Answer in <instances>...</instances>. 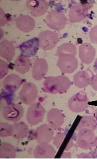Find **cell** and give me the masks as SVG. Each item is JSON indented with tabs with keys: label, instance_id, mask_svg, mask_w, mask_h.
<instances>
[{
	"label": "cell",
	"instance_id": "6da1fadb",
	"mask_svg": "<svg viewBox=\"0 0 97 159\" xmlns=\"http://www.w3.org/2000/svg\"><path fill=\"white\" fill-rule=\"evenodd\" d=\"M71 85L70 80L65 75L49 76L44 81L42 90L49 94H64L70 89Z\"/></svg>",
	"mask_w": 97,
	"mask_h": 159
},
{
	"label": "cell",
	"instance_id": "7a4b0ae2",
	"mask_svg": "<svg viewBox=\"0 0 97 159\" xmlns=\"http://www.w3.org/2000/svg\"><path fill=\"white\" fill-rule=\"evenodd\" d=\"M93 7V2L85 1L73 5L69 11L68 17L71 23H79L87 17L88 11Z\"/></svg>",
	"mask_w": 97,
	"mask_h": 159
},
{
	"label": "cell",
	"instance_id": "3957f363",
	"mask_svg": "<svg viewBox=\"0 0 97 159\" xmlns=\"http://www.w3.org/2000/svg\"><path fill=\"white\" fill-rule=\"evenodd\" d=\"M45 22L50 29L59 31L65 27L67 24V18L64 13L54 10L48 13Z\"/></svg>",
	"mask_w": 97,
	"mask_h": 159
},
{
	"label": "cell",
	"instance_id": "277c9868",
	"mask_svg": "<svg viewBox=\"0 0 97 159\" xmlns=\"http://www.w3.org/2000/svg\"><path fill=\"white\" fill-rule=\"evenodd\" d=\"M38 97L37 86L34 83L27 82L23 85L19 97L20 101L25 105H31L35 103Z\"/></svg>",
	"mask_w": 97,
	"mask_h": 159
},
{
	"label": "cell",
	"instance_id": "5b68a950",
	"mask_svg": "<svg viewBox=\"0 0 97 159\" xmlns=\"http://www.w3.org/2000/svg\"><path fill=\"white\" fill-rule=\"evenodd\" d=\"M89 102L90 100L87 94L83 92H78L69 99L68 106L71 111L81 113L88 108Z\"/></svg>",
	"mask_w": 97,
	"mask_h": 159
},
{
	"label": "cell",
	"instance_id": "8992f818",
	"mask_svg": "<svg viewBox=\"0 0 97 159\" xmlns=\"http://www.w3.org/2000/svg\"><path fill=\"white\" fill-rule=\"evenodd\" d=\"M24 110L20 104L12 102L4 107L2 111L3 117L7 121L18 122L22 118Z\"/></svg>",
	"mask_w": 97,
	"mask_h": 159
},
{
	"label": "cell",
	"instance_id": "52a82bcc",
	"mask_svg": "<svg viewBox=\"0 0 97 159\" xmlns=\"http://www.w3.org/2000/svg\"><path fill=\"white\" fill-rule=\"evenodd\" d=\"M39 46L44 50H50L56 46L59 37L56 33L49 30L42 31L37 37Z\"/></svg>",
	"mask_w": 97,
	"mask_h": 159
},
{
	"label": "cell",
	"instance_id": "ba28073f",
	"mask_svg": "<svg viewBox=\"0 0 97 159\" xmlns=\"http://www.w3.org/2000/svg\"><path fill=\"white\" fill-rule=\"evenodd\" d=\"M58 57L57 66L61 72L65 74H72L77 70L78 62L75 55H61Z\"/></svg>",
	"mask_w": 97,
	"mask_h": 159
},
{
	"label": "cell",
	"instance_id": "9c48e42d",
	"mask_svg": "<svg viewBox=\"0 0 97 159\" xmlns=\"http://www.w3.org/2000/svg\"><path fill=\"white\" fill-rule=\"evenodd\" d=\"M45 114V109L40 103L30 105L26 114V119L31 125H35L42 122Z\"/></svg>",
	"mask_w": 97,
	"mask_h": 159
},
{
	"label": "cell",
	"instance_id": "30bf717a",
	"mask_svg": "<svg viewBox=\"0 0 97 159\" xmlns=\"http://www.w3.org/2000/svg\"><path fill=\"white\" fill-rule=\"evenodd\" d=\"M95 138L94 131L89 129H81L77 133V145L81 149H90L94 147Z\"/></svg>",
	"mask_w": 97,
	"mask_h": 159
},
{
	"label": "cell",
	"instance_id": "8fae6325",
	"mask_svg": "<svg viewBox=\"0 0 97 159\" xmlns=\"http://www.w3.org/2000/svg\"><path fill=\"white\" fill-rule=\"evenodd\" d=\"M26 7L31 16L37 17L45 15L49 7L45 0H29L25 2Z\"/></svg>",
	"mask_w": 97,
	"mask_h": 159
},
{
	"label": "cell",
	"instance_id": "7c38bea8",
	"mask_svg": "<svg viewBox=\"0 0 97 159\" xmlns=\"http://www.w3.org/2000/svg\"><path fill=\"white\" fill-rule=\"evenodd\" d=\"M54 138V130L49 124H43L37 127L34 132V138L37 143H50Z\"/></svg>",
	"mask_w": 97,
	"mask_h": 159
},
{
	"label": "cell",
	"instance_id": "4fadbf2b",
	"mask_svg": "<svg viewBox=\"0 0 97 159\" xmlns=\"http://www.w3.org/2000/svg\"><path fill=\"white\" fill-rule=\"evenodd\" d=\"M33 155L36 159H53L56 155V150L49 143H41L35 147Z\"/></svg>",
	"mask_w": 97,
	"mask_h": 159
},
{
	"label": "cell",
	"instance_id": "5bb4252c",
	"mask_svg": "<svg viewBox=\"0 0 97 159\" xmlns=\"http://www.w3.org/2000/svg\"><path fill=\"white\" fill-rule=\"evenodd\" d=\"M96 55L95 48L88 43H84L79 47V57L83 63L90 64L95 60Z\"/></svg>",
	"mask_w": 97,
	"mask_h": 159
},
{
	"label": "cell",
	"instance_id": "9a60e30c",
	"mask_svg": "<svg viewBox=\"0 0 97 159\" xmlns=\"http://www.w3.org/2000/svg\"><path fill=\"white\" fill-rule=\"evenodd\" d=\"M23 83V80L19 75L12 74L3 80V87L6 91L13 93L19 89Z\"/></svg>",
	"mask_w": 97,
	"mask_h": 159
},
{
	"label": "cell",
	"instance_id": "2e32d148",
	"mask_svg": "<svg viewBox=\"0 0 97 159\" xmlns=\"http://www.w3.org/2000/svg\"><path fill=\"white\" fill-rule=\"evenodd\" d=\"M15 22L18 29L25 33L32 32L35 27V20L29 15H20L15 18Z\"/></svg>",
	"mask_w": 97,
	"mask_h": 159
},
{
	"label": "cell",
	"instance_id": "e0dca14e",
	"mask_svg": "<svg viewBox=\"0 0 97 159\" xmlns=\"http://www.w3.org/2000/svg\"><path fill=\"white\" fill-rule=\"evenodd\" d=\"M48 71V64L46 60L37 58L32 68V76L36 81H40L45 77Z\"/></svg>",
	"mask_w": 97,
	"mask_h": 159
},
{
	"label": "cell",
	"instance_id": "ac0fdd59",
	"mask_svg": "<svg viewBox=\"0 0 97 159\" xmlns=\"http://www.w3.org/2000/svg\"><path fill=\"white\" fill-rule=\"evenodd\" d=\"M65 120L64 114L57 108L50 109L47 114V121L50 127L54 129H58L62 126Z\"/></svg>",
	"mask_w": 97,
	"mask_h": 159
},
{
	"label": "cell",
	"instance_id": "d6986e66",
	"mask_svg": "<svg viewBox=\"0 0 97 159\" xmlns=\"http://www.w3.org/2000/svg\"><path fill=\"white\" fill-rule=\"evenodd\" d=\"M39 47V43L37 38H33L22 43L19 48L21 54L28 57H31L37 54Z\"/></svg>",
	"mask_w": 97,
	"mask_h": 159
},
{
	"label": "cell",
	"instance_id": "ffe728a7",
	"mask_svg": "<svg viewBox=\"0 0 97 159\" xmlns=\"http://www.w3.org/2000/svg\"><path fill=\"white\" fill-rule=\"evenodd\" d=\"M15 56V47L12 42L3 39L0 43V57L7 61L12 60Z\"/></svg>",
	"mask_w": 97,
	"mask_h": 159
},
{
	"label": "cell",
	"instance_id": "44dd1931",
	"mask_svg": "<svg viewBox=\"0 0 97 159\" xmlns=\"http://www.w3.org/2000/svg\"><path fill=\"white\" fill-rule=\"evenodd\" d=\"M31 66V61L29 57L20 54L15 61V67L17 72L20 74H24L29 72Z\"/></svg>",
	"mask_w": 97,
	"mask_h": 159
},
{
	"label": "cell",
	"instance_id": "7402d4cb",
	"mask_svg": "<svg viewBox=\"0 0 97 159\" xmlns=\"http://www.w3.org/2000/svg\"><path fill=\"white\" fill-rule=\"evenodd\" d=\"M29 133V128L24 122H15L13 124V134L12 137L15 139L20 140L27 137Z\"/></svg>",
	"mask_w": 97,
	"mask_h": 159
},
{
	"label": "cell",
	"instance_id": "603a6c76",
	"mask_svg": "<svg viewBox=\"0 0 97 159\" xmlns=\"http://www.w3.org/2000/svg\"><path fill=\"white\" fill-rule=\"evenodd\" d=\"M73 82L76 87L80 89L86 88L90 83V75L86 71H79L73 76Z\"/></svg>",
	"mask_w": 97,
	"mask_h": 159
},
{
	"label": "cell",
	"instance_id": "cb8c5ba5",
	"mask_svg": "<svg viewBox=\"0 0 97 159\" xmlns=\"http://www.w3.org/2000/svg\"><path fill=\"white\" fill-rule=\"evenodd\" d=\"M16 157V149L8 143H1L0 146L1 159H15Z\"/></svg>",
	"mask_w": 97,
	"mask_h": 159
},
{
	"label": "cell",
	"instance_id": "d4e9b609",
	"mask_svg": "<svg viewBox=\"0 0 97 159\" xmlns=\"http://www.w3.org/2000/svg\"><path fill=\"white\" fill-rule=\"evenodd\" d=\"M97 128V123L95 118L91 116L82 117L77 126V130L82 129H89L95 132Z\"/></svg>",
	"mask_w": 97,
	"mask_h": 159
},
{
	"label": "cell",
	"instance_id": "484cf974",
	"mask_svg": "<svg viewBox=\"0 0 97 159\" xmlns=\"http://www.w3.org/2000/svg\"><path fill=\"white\" fill-rule=\"evenodd\" d=\"M56 54L58 57L61 55L65 54L73 55L76 56L77 54V48L75 45L72 43H65L57 48Z\"/></svg>",
	"mask_w": 97,
	"mask_h": 159
},
{
	"label": "cell",
	"instance_id": "4316f807",
	"mask_svg": "<svg viewBox=\"0 0 97 159\" xmlns=\"http://www.w3.org/2000/svg\"><path fill=\"white\" fill-rule=\"evenodd\" d=\"M13 124H9L5 122L0 123V137L7 138L12 136Z\"/></svg>",
	"mask_w": 97,
	"mask_h": 159
},
{
	"label": "cell",
	"instance_id": "83f0119b",
	"mask_svg": "<svg viewBox=\"0 0 97 159\" xmlns=\"http://www.w3.org/2000/svg\"><path fill=\"white\" fill-rule=\"evenodd\" d=\"M66 138V133L65 132H59L57 133L53 139L54 144L56 148V149H60V148L63 146Z\"/></svg>",
	"mask_w": 97,
	"mask_h": 159
},
{
	"label": "cell",
	"instance_id": "f1b7e54d",
	"mask_svg": "<svg viewBox=\"0 0 97 159\" xmlns=\"http://www.w3.org/2000/svg\"><path fill=\"white\" fill-rule=\"evenodd\" d=\"M9 66L7 62L2 59L0 60V79H2L8 72Z\"/></svg>",
	"mask_w": 97,
	"mask_h": 159
},
{
	"label": "cell",
	"instance_id": "f546056e",
	"mask_svg": "<svg viewBox=\"0 0 97 159\" xmlns=\"http://www.w3.org/2000/svg\"><path fill=\"white\" fill-rule=\"evenodd\" d=\"M89 37L92 43L97 44V25L90 29L89 33Z\"/></svg>",
	"mask_w": 97,
	"mask_h": 159
},
{
	"label": "cell",
	"instance_id": "4dcf8cb0",
	"mask_svg": "<svg viewBox=\"0 0 97 159\" xmlns=\"http://www.w3.org/2000/svg\"><path fill=\"white\" fill-rule=\"evenodd\" d=\"M77 158H80V159L97 158V152L92 151V152H90L89 153H81L77 155Z\"/></svg>",
	"mask_w": 97,
	"mask_h": 159
},
{
	"label": "cell",
	"instance_id": "1f68e13d",
	"mask_svg": "<svg viewBox=\"0 0 97 159\" xmlns=\"http://www.w3.org/2000/svg\"><path fill=\"white\" fill-rule=\"evenodd\" d=\"M7 23V18L6 14L2 8H0V26L2 27Z\"/></svg>",
	"mask_w": 97,
	"mask_h": 159
},
{
	"label": "cell",
	"instance_id": "d6a6232c",
	"mask_svg": "<svg viewBox=\"0 0 97 159\" xmlns=\"http://www.w3.org/2000/svg\"><path fill=\"white\" fill-rule=\"evenodd\" d=\"M90 84L93 89L97 91V74L94 75L92 76L90 79Z\"/></svg>",
	"mask_w": 97,
	"mask_h": 159
},
{
	"label": "cell",
	"instance_id": "836d02e7",
	"mask_svg": "<svg viewBox=\"0 0 97 159\" xmlns=\"http://www.w3.org/2000/svg\"><path fill=\"white\" fill-rule=\"evenodd\" d=\"M61 158H71V154L70 152H64L63 154H62Z\"/></svg>",
	"mask_w": 97,
	"mask_h": 159
},
{
	"label": "cell",
	"instance_id": "e575fe53",
	"mask_svg": "<svg viewBox=\"0 0 97 159\" xmlns=\"http://www.w3.org/2000/svg\"><path fill=\"white\" fill-rule=\"evenodd\" d=\"M94 147H95L97 149V135L95 138V142H94Z\"/></svg>",
	"mask_w": 97,
	"mask_h": 159
},
{
	"label": "cell",
	"instance_id": "d590c367",
	"mask_svg": "<svg viewBox=\"0 0 97 159\" xmlns=\"http://www.w3.org/2000/svg\"><path fill=\"white\" fill-rule=\"evenodd\" d=\"M0 32H1V39H2V38L3 36V30L2 29V28H1V29H0Z\"/></svg>",
	"mask_w": 97,
	"mask_h": 159
},
{
	"label": "cell",
	"instance_id": "8d00e7d4",
	"mask_svg": "<svg viewBox=\"0 0 97 159\" xmlns=\"http://www.w3.org/2000/svg\"><path fill=\"white\" fill-rule=\"evenodd\" d=\"M94 67H95V69L96 70H97V57L96 58V59L95 60Z\"/></svg>",
	"mask_w": 97,
	"mask_h": 159
},
{
	"label": "cell",
	"instance_id": "74e56055",
	"mask_svg": "<svg viewBox=\"0 0 97 159\" xmlns=\"http://www.w3.org/2000/svg\"><path fill=\"white\" fill-rule=\"evenodd\" d=\"M95 118L97 123V111L95 113Z\"/></svg>",
	"mask_w": 97,
	"mask_h": 159
}]
</instances>
